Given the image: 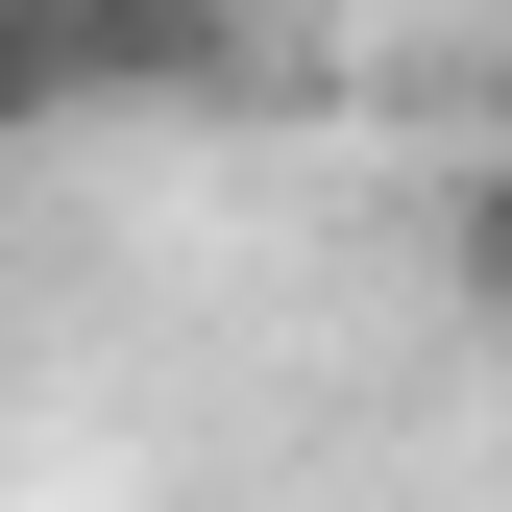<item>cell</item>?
I'll return each instance as SVG.
<instances>
[{"mask_svg": "<svg viewBox=\"0 0 512 512\" xmlns=\"http://www.w3.org/2000/svg\"><path fill=\"white\" fill-rule=\"evenodd\" d=\"M49 25H74L98 122H196V98H244V74H269V25H244V0H49Z\"/></svg>", "mask_w": 512, "mask_h": 512, "instance_id": "6da1fadb", "label": "cell"}, {"mask_svg": "<svg viewBox=\"0 0 512 512\" xmlns=\"http://www.w3.org/2000/svg\"><path fill=\"white\" fill-rule=\"evenodd\" d=\"M98 122V74H74V25L49 0H0V147H74Z\"/></svg>", "mask_w": 512, "mask_h": 512, "instance_id": "7a4b0ae2", "label": "cell"}, {"mask_svg": "<svg viewBox=\"0 0 512 512\" xmlns=\"http://www.w3.org/2000/svg\"><path fill=\"white\" fill-rule=\"evenodd\" d=\"M439 293L512 317V171H464V196H439Z\"/></svg>", "mask_w": 512, "mask_h": 512, "instance_id": "3957f363", "label": "cell"}]
</instances>
